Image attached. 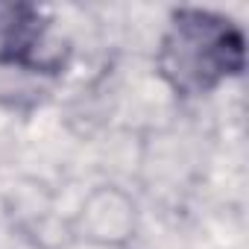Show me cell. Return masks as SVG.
Returning a JSON list of instances; mask_svg holds the SVG:
<instances>
[{
    "mask_svg": "<svg viewBox=\"0 0 249 249\" xmlns=\"http://www.w3.org/2000/svg\"><path fill=\"white\" fill-rule=\"evenodd\" d=\"M243 33L208 9H176L159 47V71L182 97L214 91L243 71Z\"/></svg>",
    "mask_w": 249,
    "mask_h": 249,
    "instance_id": "cell-1",
    "label": "cell"
},
{
    "mask_svg": "<svg viewBox=\"0 0 249 249\" xmlns=\"http://www.w3.org/2000/svg\"><path fill=\"white\" fill-rule=\"evenodd\" d=\"M50 18L33 3H0V65L50 71L62 56L47 44Z\"/></svg>",
    "mask_w": 249,
    "mask_h": 249,
    "instance_id": "cell-2",
    "label": "cell"
}]
</instances>
